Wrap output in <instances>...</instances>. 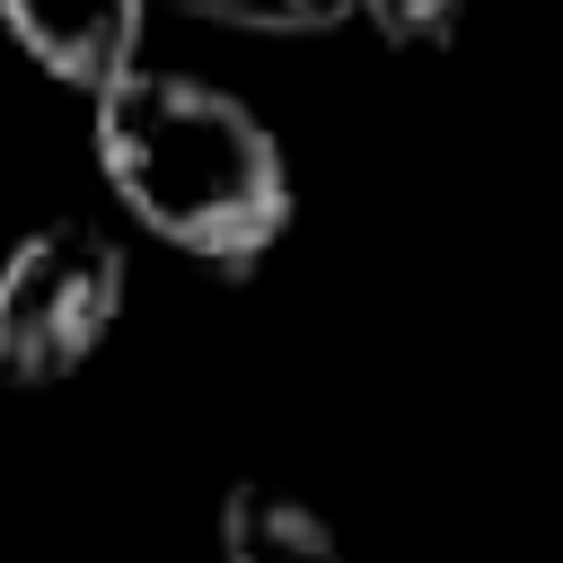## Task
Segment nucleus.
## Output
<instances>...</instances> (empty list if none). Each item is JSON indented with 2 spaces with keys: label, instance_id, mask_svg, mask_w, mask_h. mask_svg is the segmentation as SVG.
Wrapping results in <instances>:
<instances>
[{
  "label": "nucleus",
  "instance_id": "nucleus-1",
  "mask_svg": "<svg viewBox=\"0 0 563 563\" xmlns=\"http://www.w3.org/2000/svg\"><path fill=\"white\" fill-rule=\"evenodd\" d=\"M88 158L158 246L220 282H246L290 229V158L273 123L194 70H123L88 97Z\"/></svg>",
  "mask_w": 563,
  "mask_h": 563
},
{
  "label": "nucleus",
  "instance_id": "nucleus-2",
  "mask_svg": "<svg viewBox=\"0 0 563 563\" xmlns=\"http://www.w3.org/2000/svg\"><path fill=\"white\" fill-rule=\"evenodd\" d=\"M132 264L97 220H44L0 255V387H62L79 378L114 317Z\"/></svg>",
  "mask_w": 563,
  "mask_h": 563
},
{
  "label": "nucleus",
  "instance_id": "nucleus-3",
  "mask_svg": "<svg viewBox=\"0 0 563 563\" xmlns=\"http://www.w3.org/2000/svg\"><path fill=\"white\" fill-rule=\"evenodd\" d=\"M0 26L44 79H62L79 97H106L123 70H141L150 0H0Z\"/></svg>",
  "mask_w": 563,
  "mask_h": 563
},
{
  "label": "nucleus",
  "instance_id": "nucleus-4",
  "mask_svg": "<svg viewBox=\"0 0 563 563\" xmlns=\"http://www.w3.org/2000/svg\"><path fill=\"white\" fill-rule=\"evenodd\" d=\"M220 563H343V537L317 501L282 484H229L220 493Z\"/></svg>",
  "mask_w": 563,
  "mask_h": 563
},
{
  "label": "nucleus",
  "instance_id": "nucleus-5",
  "mask_svg": "<svg viewBox=\"0 0 563 563\" xmlns=\"http://www.w3.org/2000/svg\"><path fill=\"white\" fill-rule=\"evenodd\" d=\"M150 9H176V18H202V26H238V35H325L352 18V0H150Z\"/></svg>",
  "mask_w": 563,
  "mask_h": 563
},
{
  "label": "nucleus",
  "instance_id": "nucleus-6",
  "mask_svg": "<svg viewBox=\"0 0 563 563\" xmlns=\"http://www.w3.org/2000/svg\"><path fill=\"white\" fill-rule=\"evenodd\" d=\"M352 18H369L396 53H440L466 18V0H352Z\"/></svg>",
  "mask_w": 563,
  "mask_h": 563
}]
</instances>
